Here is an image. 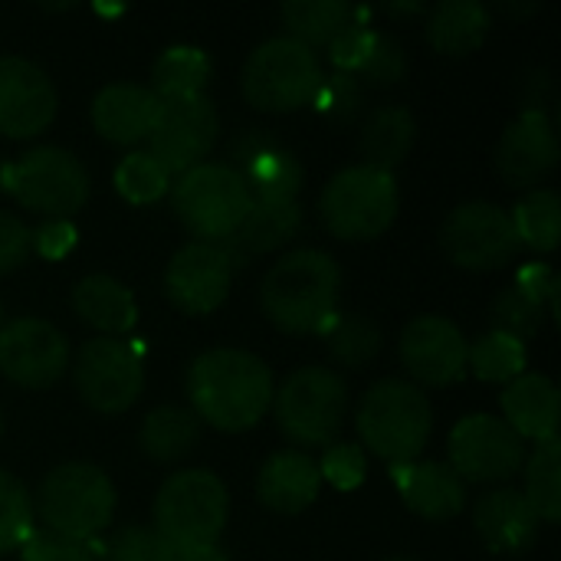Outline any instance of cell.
Returning a JSON list of instances; mask_svg holds the SVG:
<instances>
[{
    "mask_svg": "<svg viewBox=\"0 0 561 561\" xmlns=\"http://www.w3.org/2000/svg\"><path fill=\"white\" fill-rule=\"evenodd\" d=\"M506 424L523 440H552L559 437V388L546 375H519L500 394Z\"/></svg>",
    "mask_w": 561,
    "mask_h": 561,
    "instance_id": "obj_25",
    "label": "cell"
},
{
    "mask_svg": "<svg viewBox=\"0 0 561 561\" xmlns=\"http://www.w3.org/2000/svg\"><path fill=\"white\" fill-rule=\"evenodd\" d=\"M33 247L43 260H62L76 247V227L69 220H46L33 233Z\"/></svg>",
    "mask_w": 561,
    "mask_h": 561,
    "instance_id": "obj_48",
    "label": "cell"
},
{
    "mask_svg": "<svg viewBox=\"0 0 561 561\" xmlns=\"http://www.w3.org/2000/svg\"><path fill=\"white\" fill-rule=\"evenodd\" d=\"M23 561H105V552L95 539H66L49 529H33L30 539L20 546Z\"/></svg>",
    "mask_w": 561,
    "mask_h": 561,
    "instance_id": "obj_41",
    "label": "cell"
},
{
    "mask_svg": "<svg viewBox=\"0 0 561 561\" xmlns=\"http://www.w3.org/2000/svg\"><path fill=\"white\" fill-rule=\"evenodd\" d=\"M375 33H378V30H371V26L362 23V20L348 23V26L325 46L332 66H335L339 72L358 76V69L365 66V59H368V53H371V46H375Z\"/></svg>",
    "mask_w": 561,
    "mask_h": 561,
    "instance_id": "obj_44",
    "label": "cell"
},
{
    "mask_svg": "<svg viewBox=\"0 0 561 561\" xmlns=\"http://www.w3.org/2000/svg\"><path fill=\"white\" fill-rule=\"evenodd\" d=\"M168 187L171 174L148 151H131L115 168V191L128 204H154L168 194Z\"/></svg>",
    "mask_w": 561,
    "mask_h": 561,
    "instance_id": "obj_37",
    "label": "cell"
},
{
    "mask_svg": "<svg viewBox=\"0 0 561 561\" xmlns=\"http://www.w3.org/2000/svg\"><path fill=\"white\" fill-rule=\"evenodd\" d=\"M559 164V135L542 108H526L496 145V171L510 187H536Z\"/></svg>",
    "mask_w": 561,
    "mask_h": 561,
    "instance_id": "obj_20",
    "label": "cell"
},
{
    "mask_svg": "<svg viewBox=\"0 0 561 561\" xmlns=\"http://www.w3.org/2000/svg\"><path fill=\"white\" fill-rule=\"evenodd\" d=\"M33 533V500L26 486L0 470V556L20 552Z\"/></svg>",
    "mask_w": 561,
    "mask_h": 561,
    "instance_id": "obj_38",
    "label": "cell"
},
{
    "mask_svg": "<svg viewBox=\"0 0 561 561\" xmlns=\"http://www.w3.org/2000/svg\"><path fill=\"white\" fill-rule=\"evenodd\" d=\"M467 368H473V375L480 381L510 385L526 368V345L510 339V335H503V332H490V335H483V339H477L470 345Z\"/></svg>",
    "mask_w": 561,
    "mask_h": 561,
    "instance_id": "obj_36",
    "label": "cell"
},
{
    "mask_svg": "<svg viewBox=\"0 0 561 561\" xmlns=\"http://www.w3.org/2000/svg\"><path fill=\"white\" fill-rule=\"evenodd\" d=\"M368 463L362 447L355 444H335L325 450V460L319 463V477H325L335 490H355L365 483Z\"/></svg>",
    "mask_w": 561,
    "mask_h": 561,
    "instance_id": "obj_45",
    "label": "cell"
},
{
    "mask_svg": "<svg viewBox=\"0 0 561 561\" xmlns=\"http://www.w3.org/2000/svg\"><path fill=\"white\" fill-rule=\"evenodd\" d=\"M33 250V230L10 210H0V276L26 263Z\"/></svg>",
    "mask_w": 561,
    "mask_h": 561,
    "instance_id": "obj_46",
    "label": "cell"
},
{
    "mask_svg": "<svg viewBox=\"0 0 561 561\" xmlns=\"http://www.w3.org/2000/svg\"><path fill=\"white\" fill-rule=\"evenodd\" d=\"M299 227H302V210H299L296 201H286V204H260V201H253L243 224L237 227V233L230 240L243 253H270V250L286 247L299 233Z\"/></svg>",
    "mask_w": 561,
    "mask_h": 561,
    "instance_id": "obj_32",
    "label": "cell"
},
{
    "mask_svg": "<svg viewBox=\"0 0 561 561\" xmlns=\"http://www.w3.org/2000/svg\"><path fill=\"white\" fill-rule=\"evenodd\" d=\"M36 513L49 533L89 542L112 526L115 486L92 463H59L39 483Z\"/></svg>",
    "mask_w": 561,
    "mask_h": 561,
    "instance_id": "obj_5",
    "label": "cell"
},
{
    "mask_svg": "<svg viewBox=\"0 0 561 561\" xmlns=\"http://www.w3.org/2000/svg\"><path fill=\"white\" fill-rule=\"evenodd\" d=\"M72 381L79 398L99 411V414H122L128 411L141 388H145V368L138 352L122 339H89L76 352Z\"/></svg>",
    "mask_w": 561,
    "mask_h": 561,
    "instance_id": "obj_12",
    "label": "cell"
},
{
    "mask_svg": "<svg viewBox=\"0 0 561 561\" xmlns=\"http://www.w3.org/2000/svg\"><path fill=\"white\" fill-rule=\"evenodd\" d=\"M105 561H181L178 549L148 526H128L115 533L105 549Z\"/></svg>",
    "mask_w": 561,
    "mask_h": 561,
    "instance_id": "obj_42",
    "label": "cell"
},
{
    "mask_svg": "<svg viewBox=\"0 0 561 561\" xmlns=\"http://www.w3.org/2000/svg\"><path fill=\"white\" fill-rule=\"evenodd\" d=\"M230 168L243 178L250 201L286 204L302 187L299 158L263 128L240 131L230 145Z\"/></svg>",
    "mask_w": 561,
    "mask_h": 561,
    "instance_id": "obj_17",
    "label": "cell"
},
{
    "mask_svg": "<svg viewBox=\"0 0 561 561\" xmlns=\"http://www.w3.org/2000/svg\"><path fill=\"white\" fill-rule=\"evenodd\" d=\"M319 486H322V477H319V463L309 457V454H299V450H279L273 454L260 477H256V496L266 510L273 513H302L316 503L319 496Z\"/></svg>",
    "mask_w": 561,
    "mask_h": 561,
    "instance_id": "obj_24",
    "label": "cell"
},
{
    "mask_svg": "<svg viewBox=\"0 0 561 561\" xmlns=\"http://www.w3.org/2000/svg\"><path fill=\"white\" fill-rule=\"evenodd\" d=\"M385 561H417V559H408V556H391V559Z\"/></svg>",
    "mask_w": 561,
    "mask_h": 561,
    "instance_id": "obj_51",
    "label": "cell"
},
{
    "mask_svg": "<svg viewBox=\"0 0 561 561\" xmlns=\"http://www.w3.org/2000/svg\"><path fill=\"white\" fill-rule=\"evenodd\" d=\"M526 463V440L493 414H470L450 431V470L470 483H503Z\"/></svg>",
    "mask_w": 561,
    "mask_h": 561,
    "instance_id": "obj_13",
    "label": "cell"
},
{
    "mask_svg": "<svg viewBox=\"0 0 561 561\" xmlns=\"http://www.w3.org/2000/svg\"><path fill=\"white\" fill-rule=\"evenodd\" d=\"M490 36V10L477 0H440L427 16V39L444 56L477 53Z\"/></svg>",
    "mask_w": 561,
    "mask_h": 561,
    "instance_id": "obj_27",
    "label": "cell"
},
{
    "mask_svg": "<svg viewBox=\"0 0 561 561\" xmlns=\"http://www.w3.org/2000/svg\"><path fill=\"white\" fill-rule=\"evenodd\" d=\"M467 339L444 316H417L401 332V362L427 388L457 385L467 375Z\"/></svg>",
    "mask_w": 561,
    "mask_h": 561,
    "instance_id": "obj_18",
    "label": "cell"
},
{
    "mask_svg": "<svg viewBox=\"0 0 561 561\" xmlns=\"http://www.w3.org/2000/svg\"><path fill=\"white\" fill-rule=\"evenodd\" d=\"M210 82V56L197 46H168L151 66V92L161 102L204 95Z\"/></svg>",
    "mask_w": 561,
    "mask_h": 561,
    "instance_id": "obj_29",
    "label": "cell"
},
{
    "mask_svg": "<svg viewBox=\"0 0 561 561\" xmlns=\"http://www.w3.org/2000/svg\"><path fill=\"white\" fill-rule=\"evenodd\" d=\"M161 99L135 82H112L92 99V125L112 145H135L151 135Z\"/></svg>",
    "mask_w": 561,
    "mask_h": 561,
    "instance_id": "obj_21",
    "label": "cell"
},
{
    "mask_svg": "<svg viewBox=\"0 0 561 561\" xmlns=\"http://www.w3.org/2000/svg\"><path fill=\"white\" fill-rule=\"evenodd\" d=\"M233 283V253L227 243L194 240L181 247L164 270V296L187 316H207L224 306Z\"/></svg>",
    "mask_w": 561,
    "mask_h": 561,
    "instance_id": "obj_15",
    "label": "cell"
},
{
    "mask_svg": "<svg viewBox=\"0 0 561 561\" xmlns=\"http://www.w3.org/2000/svg\"><path fill=\"white\" fill-rule=\"evenodd\" d=\"M339 263L322 250H293L279 256L260 286L263 316L289 335L329 332L339 319Z\"/></svg>",
    "mask_w": 561,
    "mask_h": 561,
    "instance_id": "obj_2",
    "label": "cell"
},
{
    "mask_svg": "<svg viewBox=\"0 0 561 561\" xmlns=\"http://www.w3.org/2000/svg\"><path fill=\"white\" fill-rule=\"evenodd\" d=\"M542 316H546L542 306L529 302L516 289H503L496 296L493 309H490V325H493V332H503V335H510V339L526 345L542 329Z\"/></svg>",
    "mask_w": 561,
    "mask_h": 561,
    "instance_id": "obj_40",
    "label": "cell"
},
{
    "mask_svg": "<svg viewBox=\"0 0 561 561\" xmlns=\"http://www.w3.org/2000/svg\"><path fill=\"white\" fill-rule=\"evenodd\" d=\"M273 414L279 431L296 447H332L345 427L348 388L332 368H299L273 394Z\"/></svg>",
    "mask_w": 561,
    "mask_h": 561,
    "instance_id": "obj_7",
    "label": "cell"
},
{
    "mask_svg": "<svg viewBox=\"0 0 561 561\" xmlns=\"http://www.w3.org/2000/svg\"><path fill=\"white\" fill-rule=\"evenodd\" d=\"M440 247L450 263L473 273L503 270L519 253L510 210L490 201H467L454 207L440 227Z\"/></svg>",
    "mask_w": 561,
    "mask_h": 561,
    "instance_id": "obj_11",
    "label": "cell"
},
{
    "mask_svg": "<svg viewBox=\"0 0 561 561\" xmlns=\"http://www.w3.org/2000/svg\"><path fill=\"white\" fill-rule=\"evenodd\" d=\"M325 342H329V352H332V358L339 365H345V368H365L381 352V329L365 312H352V316H339L329 325Z\"/></svg>",
    "mask_w": 561,
    "mask_h": 561,
    "instance_id": "obj_35",
    "label": "cell"
},
{
    "mask_svg": "<svg viewBox=\"0 0 561 561\" xmlns=\"http://www.w3.org/2000/svg\"><path fill=\"white\" fill-rule=\"evenodd\" d=\"M243 95L260 112H293L312 105L322 85V62L316 49L276 36L260 43L243 66Z\"/></svg>",
    "mask_w": 561,
    "mask_h": 561,
    "instance_id": "obj_8",
    "label": "cell"
},
{
    "mask_svg": "<svg viewBox=\"0 0 561 561\" xmlns=\"http://www.w3.org/2000/svg\"><path fill=\"white\" fill-rule=\"evenodd\" d=\"M243 178L220 161H204L178 178L171 187V207L181 224L204 243H224L237 233L250 210Z\"/></svg>",
    "mask_w": 561,
    "mask_h": 561,
    "instance_id": "obj_9",
    "label": "cell"
},
{
    "mask_svg": "<svg viewBox=\"0 0 561 561\" xmlns=\"http://www.w3.org/2000/svg\"><path fill=\"white\" fill-rule=\"evenodd\" d=\"M220 131L217 108L207 95L161 102V115L148 135V154L174 178L204 164Z\"/></svg>",
    "mask_w": 561,
    "mask_h": 561,
    "instance_id": "obj_14",
    "label": "cell"
},
{
    "mask_svg": "<svg viewBox=\"0 0 561 561\" xmlns=\"http://www.w3.org/2000/svg\"><path fill=\"white\" fill-rule=\"evenodd\" d=\"M7 164H10V161H3V158H0V191H3V178H7Z\"/></svg>",
    "mask_w": 561,
    "mask_h": 561,
    "instance_id": "obj_50",
    "label": "cell"
},
{
    "mask_svg": "<svg viewBox=\"0 0 561 561\" xmlns=\"http://www.w3.org/2000/svg\"><path fill=\"white\" fill-rule=\"evenodd\" d=\"M72 309L85 325L105 332V339H118L138 325V306L131 289L105 273H92L76 283Z\"/></svg>",
    "mask_w": 561,
    "mask_h": 561,
    "instance_id": "obj_26",
    "label": "cell"
},
{
    "mask_svg": "<svg viewBox=\"0 0 561 561\" xmlns=\"http://www.w3.org/2000/svg\"><path fill=\"white\" fill-rule=\"evenodd\" d=\"M483 546L496 556H519L539 536V516L519 490H493L477 503L473 513Z\"/></svg>",
    "mask_w": 561,
    "mask_h": 561,
    "instance_id": "obj_23",
    "label": "cell"
},
{
    "mask_svg": "<svg viewBox=\"0 0 561 561\" xmlns=\"http://www.w3.org/2000/svg\"><path fill=\"white\" fill-rule=\"evenodd\" d=\"M3 191L33 214L49 220H66L89 201V171L82 161L56 145H39L26 151L20 161L7 164Z\"/></svg>",
    "mask_w": 561,
    "mask_h": 561,
    "instance_id": "obj_10",
    "label": "cell"
},
{
    "mask_svg": "<svg viewBox=\"0 0 561 561\" xmlns=\"http://www.w3.org/2000/svg\"><path fill=\"white\" fill-rule=\"evenodd\" d=\"M355 427L362 444L391 467L414 463L431 440L434 408L417 385L385 378L358 401Z\"/></svg>",
    "mask_w": 561,
    "mask_h": 561,
    "instance_id": "obj_3",
    "label": "cell"
},
{
    "mask_svg": "<svg viewBox=\"0 0 561 561\" xmlns=\"http://www.w3.org/2000/svg\"><path fill=\"white\" fill-rule=\"evenodd\" d=\"M0 431H3V421H0Z\"/></svg>",
    "mask_w": 561,
    "mask_h": 561,
    "instance_id": "obj_53",
    "label": "cell"
},
{
    "mask_svg": "<svg viewBox=\"0 0 561 561\" xmlns=\"http://www.w3.org/2000/svg\"><path fill=\"white\" fill-rule=\"evenodd\" d=\"M398 204L401 194L391 171L352 164L325 184L319 197V217L332 237L365 243L378 240L394 224Z\"/></svg>",
    "mask_w": 561,
    "mask_h": 561,
    "instance_id": "obj_4",
    "label": "cell"
},
{
    "mask_svg": "<svg viewBox=\"0 0 561 561\" xmlns=\"http://www.w3.org/2000/svg\"><path fill=\"white\" fill-rule=\"evenodd\" d=\"M519 247L552 253L561 237V201L552 187H536L510 210Z\"/></svg>",
    "mask_w": 561,
    "mask_h": 561,
    "instance_id": "obj_33",
    "label": "cell"
},
{
    "mask_svg": "<svg viewBox=\"0 0 561 561\" xmlns=\"http://www.w3.org/2000/svg\"><path fill=\"white\" fill-rule=\"evenodd\" d=\"M69 365L66 335L46 319H13L0 329V375L20 388H49Z\"/></svg>",
    "mask_w": 561,
    "mask_h": 561,
    "instance_id": "obj_16",
    "label": "cell"
},
{
    "mask_svg": "<svg viewBox=\"0 0 561 561\" xmlns=\"http://www.w3.org/2000/svg\"><path fill=\"white\" fill-rule=\"evenodd\" d=\"M227 526V486L210 470H181L154 496V533L178 552L217 546Z\"/></svg>",
    "mask_w": 561,
    "mask_h": 561,
    "instance_id": "obj_6",
    "label": "cell"
},
{
    "mask_svg": "<svg viewBox=\"0 0 561 561\" xmlns=\"http://www.w3.org/2000/svg\"><path fill=\"white\" fill-rule=\"evenodd\" d=\"M513 289L523 293L529 302H536V306H542V309H546V306H549L552 312L559 309V276H556V270L546 266V263H529V266H523Z\"/></svg>",
    "mask_w": 561,
    "mask_h": 561,
    "instance_id": "obj_47",
    "label": "cell"
},
{
    "mask_svg": "<svg viewBox=\"0 0 561 561\" xmlns=\"http://www.w3.org/2000/svg\"><path fill=\"white\" fill-rule=\"evenodd\" d=\"M526 503L539 516V523H559L561 519V440L536 444L533 457L526 460Z\"/></svg>",
    "mask_w": 561,
    "mask_h": 561,
    "instance_id": "obj_34",
    "label": "cell"
},
{
    "mask_svg": "<svg viewBox=\"0 0 561 561\" xmlns=\"http://www.w3.org/2000/svg\"><path fill=\"white\" fill-rule=\"evenodd\" d=\"M0 322H3V309H0Z\"/></svg>",
    "mask_w": 561,
    "mask_h": 561,
    "instance_id": "obj_52",
    "label": "cell"
},
{
    "mask_svg": "<svg viewBox=\"0 0 561 561\" xmlns=\"http://www.w3.org/2000/svg\"><path fill=\"white\" fill-rule=\"evenodd\" d=\"M391 473L401 500L421 519L447 523L467 506V486L447 463H401Z\"/></svg>",
    "mask_w": 561,
    "mask_h": 561,
    "instance_id": "obj_22",
    "label": "cell"
},
{
    "mask_svg": "<svg viewBox=\"0 0 561 561\" xmlns=\"http://www.w3.org/2000/svg\"><path fill=\"white\" fill-rule=\"evenodd\" d=\"M414 138H417V122L404 105H388V108L371 112L368 122L362 125L365 164L394 171L414 148Z\"/></svg>",
    "mask_w": 561,
    "mask_h": 561,
    "instance_id": "obj_28",
    "label": "cell"
},
{
    "mask_svg": "<svg viewBox=\"0 0 561 561\" xmlns=\"http://www.w3.org/2000/svg\"><path fill=\"white\" fill-rule=\"evenodd\" d=\"M312 105L319 108V115L332 125H352L365 105V85L348 76V72H335V76H322V85L312 99Z\"/></svg>",
    "mask_w": 561,
    "mask_h": 561,
    "instance_id": "obj_39",
    "label": "cell"
},
{
    "mask_svg": "<svg viewBox=\"0 0 561 561\" xmlns=\"http://www.w3.org/2000/svg\"><path fill=\"white\" fill-rule=\"evenodd\" d=\"M197 440H201V421L191 411L174 408V404L154 408L141 421V431H138L141 450L158 463H174L187 457Z\"/></svg>",
    "mask_w": 561,
    "mask_h": 561,
    "instance_id": "obj_31",
    "label": "cell"
},
{
    "mask_svg": "<svg viewBox=\"0 0 561 561\" xmlns=\"http://www.w3.org/2000/svg\"><path fill=\"white\" fill-rule=\"evenodd\" d=\"M187 398L197 421L240 434L266 417L273 404V375L250 352L214 348L197 355L187 368Z\"/></svg>",
    "mask_w": 561,
    "mask_h": 561,
    "instance_id": "obj_1",
    "label": "cell"
},
{
    "mask_svg": "<svg viewBox=\"0 0 561 561\" xmlns=\"http://www.w3.org/2000/svg\"><path fill=\"white\" fill-rule=\"evenodd\" d=\"M404 72H408L404 46L388 33H375V46H371V53H368V59L355 79L371 82V85H394L398 79H404Z\"/></svg>",
    "mask_w": 561,
    "mask_h": 561,
    "instance_id": "obj_43",
    "label": "cell"
},
{
    "mask_svg": "<svg viewBox=\"0 0 561 561\" xmlns=\"http://www.w3.org/2000/svg\"><path fill=\"white\" fill-rule=\"evenodd\" d=\"M181 561H227V556L217 549V546H207V549H191V552H178Z\"/></svg>",
    "mask_w": 561,
    "mask_h": 561,
    "instance_id": "obj_49",
    "label": "cell"
},
{
    "mask_svg": "<svg viewBox=\"0 0 561 561\" xmlns=\"http://www.w3.org/2000/svg\"><path fill=\"white\" fill-rule=\"evenodd\" d=\"M279 20L289 30V39L302 46H329L348 23L358 20V10L345 0H289L279 7Z\"/></svg>",
    "mask_w": 561,
    "mask_h": 561,
    "instance_id": "obj_30",
    "label": "cell"
},
{
    "mask_svg": "<svg viewBox=\"0 0 561 561\" xmlns=\"http://www.w3.org/2000/svg\"><path fill=\"white\" fill-rule=\"evenodd\" d=\"M56 118V85L30 59L0 56V135L33 138Z\"/></svg>",
    "mask_w": 561,
    "mask_h": 561,
    "instance_id": "obj_19",
    "label": "cell"
}]
</instances>
